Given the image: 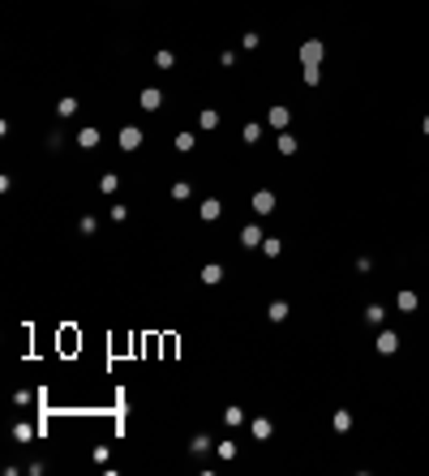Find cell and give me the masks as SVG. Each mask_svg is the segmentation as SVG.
I'll list each match as a JSON object with an SVG mask.
<instances>
[{"label": "cell", "mask_w": 429, "mask_h": 476, "mask_svg": "<svg viewBox=\"0 0 429 476\" xmlns=\"http://www.w3.org/2000/svg\"><path fill=\"white\" fill-rule=\"evenodd\" d=\"M138 146H142V129L138 125H125L121 129V150H138Z\"/></svg>", "instance_id": "6da1fadb"}, {"label": "cell", "mask_w": 429, "mask_h": 476, "mask_svg": "<svg viewBox=\"0 0 429 476\" xmlns=\"http://www.w3.org/2000/svg\"><path fill=\"white\" fill-rule=\"evenodd\" d=\"M198 215H202V219H206V223H215V219H219V215H223V202H215V198H206V202H202V206H198Z\"/></svg>", "instance_id": "7a4b0ae2"}, {"label": "cell", "mask_w": 429, "mask_h": 476, "mask_svg": "<svg viewBox=\"0 0 429 476\" xmlns=\"http://www.w3.org/2000/svg\"><path fill=\"white\" fill-rule=\"evenodd\" d=\"M254 211L258 215H270V211H275V193H266V189L254 193Z\"/></svg>", "instance_id": "3957f363"}, {"label": "cell", "mask_w": 429, "mask_h": 476, "mask_svg": "<svg viewBox=\"0 0 429 476\" xmlns=\"http://www.w3.org/2000/svg\"><path fill=\"white\" fill-rule=\"evenodd\" d=\"M142 107H146V112H159V107H163V94L154 90V86H146V90H142Z\"/></svg>", "instance_id": "277c9868"}, {"label": "cell", "mask_w": 429, "mask_h": 476, "mask_svg": "<svg viewBox=\"0 0 429 476\" xmlns=\"http://www.w3.org/2000/svg\"><path fill=\"white\" fill-rule=\"evenodd\" d=\"M219 279H223V266H219V262H206V266H202V283H210V288H215Z\"/></svg>", "instance_id": "5b68a950"}, {"label": "cell", "mask_w": 429, "mask_h": 476, "mask_svg": "<svg viewBox=\"0 0 429 476\" xmlns=\"http://www.w3.org/2000/svg\"><path fill=\"white\" fill-rule=\"evenodd\" d=\"M241 245H249V249H254V245H262V227H254V223H249V227L241 232Z\"/></svg>", "instance_id": "8992f818"}, {"label": "cell", "mask_w": 429, "mask_h": 476, "mask_svg": "<svg viewBox=\"0 0 429 476\" xmlns=\"http://www.w3.org/2000/svg\"><path fill=\"white\" fill-rule=\"evenodd\" d=\"M77 146L94 150V146H99V129H82V133H77Z\"/></svg>", "instance_id": "52a82bcc"}, {"label": "cell", "mask_w": 429, "mask_h": 476, "mask_svg": "<svg viewBox=\"0 0 429 476\" xmlns=\"http://www.w3.org/2000/svg\"><path fill=\"white\" fill-rule=\"evenodd\" d=\"M266 313H270V322H283V317H288V304H283V300H275Z\"/></svg>", "instance_id": "ba28073f"}, {"label": "cell", "mask_w": 429, "mask_h": 476, "mask_svg": "<svg viewBox=\"0 0 429 476\" xmlns=\"http://www.w3.org/2000/svg\"><path fill=\"white\" fill-rule=\"evenodd\" d=\"M198 125H202V129H215V125H219V112H210V107H206V112L198 116Z\"/></svg>", "instance_id": "9c48e42d"}, {"label": "cell", "mask_w": 429, "mask_h": 476, "mask_svg": "<svg viewBox=\"0 0 429 476\" xmlns=\"http://www.w3.org/2000/svg\"><path fill=\"white\" fill-rule=\"evenodd\" d=\"M241 421H245L241 408H228V412H223V425H228V429H232V425H241Z\"/></svg>", "instance_id": "30bf717a"}, {"label": "cell", "mask_w": 429, "mask_h": 476, "mask_svg": "<svg viewBox=\"0 0 429 476\" xmlns=\"http://www.w3.org/2000/svg\"><path fill=\"white\" fill-rule=\"evenodd\" d=\"M56 112H61V116H73L77 112V99H69V94H65V99L56 103Z\"/></svg>", "instance_id": "8fae6325"}, {"label": "cell", "mask_w": 429, "mask_h": 476, "mask_svg": "<svg viewBox=\"0 0 429 476\" xmlns=\"http://www.w3.org/2000/svg\"><path fill=\"white\" fill-rule=\"evenodd\" d=\"M154 65H159V69H172L176 56H172V52H154Z\"/></svg>", "instance_id": "7c38bea8"}, {"label": "cell", "mask_w": 429, "mask_h": 476, "mask_svg": "<svg viewBox=\"0 0 429 476\" xmlns=\"http://www.w3.org/2000/svg\"><path fill=\"white\" fill-rule=\"evenodd\" d=\"M206 450H210V437L198 433V437H193V455H206Z\"/></svg>", "instance_id": "4fadbf2b"}, {"label": "cell", "mask_w": 429, "mask_h": 476, "mask_svg": "<svg viewBox=\"0 0 429 476\" xmlns=\"http://www.w3.org/2000/svg\"><path fill=\"white\" fill-rule=\"evenodd\" d=\"M270 125H288V107H270Z\"/></svg>", "instance_id": "5bb4252c"}, {"label": "cell", "mask_w": 429, "mask_h": 476, "mask_svg": "<svg viewBox=\"0 0 429 476\" xmlns=\"http://www.w3.org/2000/svg\"><path fill=\"white\" fill-rule=\"evenodd\" d=\"M176 150H193V133H176Z\"/></svg>", "instance_id": "9a60e30c"}, {"label": "cell", "mask_w": 429, "mask_h": 476, "mask_svg": "<svg viewBox=\"0 0 429 476\" xmlns=\"http://www.w3.org/2000/svg\"><path fill=\"white\" fill-rule=\"evenodd\" d=\"M279 150H283V155L296 150V138H292V133H283V138H279Z\"/></svg>", "instance_id": "2e32d148"}, {"label": "cell", "mask_w": 429, "mask_h": 476, "mask_svg": "<svg viewBox=\"0 0 429 476\" xmlns=\"http://www.w3.org/2000/svg\"><path fill=\"white\" fill-rule=\"evenodd\" d=\"M172 198H176V202L189 198V185H185V180H176V185H172Z\"/></svg>", "instance_id": "e0dca14e"}, {"label": "cell", "mask_w": 429, "mask_h": 476, "mask_svg": "<svg viewBox=\"0 0 429 476\" xmlns=\"http://www.w3.org/2000/svg\"><path fill=\"white\" fill-rule=\"evenodd\" d=\"M254 437H270V421H254Z\"/></svg>", "instance_id": "ac0fdd59"}, {"label": "cell", "mask_w": 429, "mask_h": 476, "mask_svg": "<svg viewBox=\"0 0 429 476\" xmlns=\"http://www.w3.org/2000/svg\"><path fill=\"white\" fill-rule=\"evenodd\" d=\"M116 185H121L116 176H103V180H99V189H103V193H116Z\"/></svg>", "instance_id": "d6986e66"}, {"label": "cell", "mask_w": 429, "mask_h": 476, "mask_svg": "<svg viewBox=\"0 0 429 476\" xmlns=\"http://www.w3.org/2000/svg\"><path fill=\"white\" fill-rule=\"evenodd\" d=\"M262 138V125H245V142H258Z\"/></svg>", "instance_id": "ffe728a7"}]
</instances>
